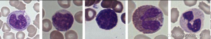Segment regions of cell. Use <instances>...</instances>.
Segmentation results:
<instances>
[{
  "label": "cell",
  "instance_id": "cell-2",
  "mask_svg": "<svg viewBox=\"0 0 211 39\" xmlns=\"http://www.w3.org/2000/svg\"><path fill=\"white\" fill-rule=\"evenodd\" d=\"M205 16L200 9L192 8L184 11L179 20V24L186 32L190 34H197L203 28Z\"/></svg>",
  "mask_w": 211,
  "mask_h": 39
},
{
  "label": "cell",
  "instance_id": "cell-5",
  "mask_svg": "<svg viewBox=\"0 0 211 39\" xmlns=\"http://www.w3.org/2000/svg\"><path fill=\"white\" fill-rule=\"evenodd\" d=\"M95 21L100 28L108 30L112 29L116 25L118 18L115 12L108 8L100 11L96 16Z\"/></svg>",
  "mask_w": 211,
  "mask_h": 39
},
{
  "label": "cell",
  "instance_id": "cell-3",
  "mask_svg": "<svg viewBox=\"0 0 211 39\" xmlns=\"http://www.w3.org/2000/svg\"><path fill=\"white\" fill-rule=\"evenodd\" d=\"M6 22L8 26L14 30L22 31L29 26L31 19L25 10H16L9 14Z\"/></svg>",
  "mask_w": 211,
  "mask_h": 39
},
{
  "label": "cell",
  "instance_id": "cell-1",
  "mask_svg": "<svg viewBox=\"0 0 211 39\" xmlns=\"http://www.w3.org/2000/svg\"><path fill=\"white\" fill-rule=\"evenodd\" d=\"M132 17L135 28L144 34H152L157 32L163 26L164 21L161 10L152 5L139 7L133 13Z\"/></svg>",
  "mask_w": 211,
  "mask_h": 39
},
{
  "label": "cell",
  "instance_id": "cell-4",
  "mask_svg": "<svg viewBox=\"0 0 211 39\" xmlns=\"http://www.w3.org/2000/svg\"><path fill=\"white\" fill-rule=\"evenodd\" d=\"M52 23L58 31H65L72 26L74 21L73 16L70 12L65 9L57 11L52 17Z\"/></svg>",
  "mask_w": 211,
  "mask_h": 39
}]
</instances>
